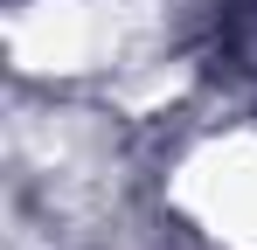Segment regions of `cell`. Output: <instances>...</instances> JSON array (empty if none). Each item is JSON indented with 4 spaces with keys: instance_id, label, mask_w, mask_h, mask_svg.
<instances>
[{
    "instance_id": "6da1fadb",
    "label": "cell",
    "mask_w": 257,
    "mask_h": 250,
    "mask_svg": "<svg viewBox=\"0 0 257 250\" xmlns=\"http://www.w3.org/2000/svg\"><path fill=\"white\" fill-rule=\"evenodd\" d=\"M181 202L195 208V215H202V229H215L222 243L257 250V139H250V132L215 139L209 153L188 167Z\"/></svg>"
}]
</instances>
